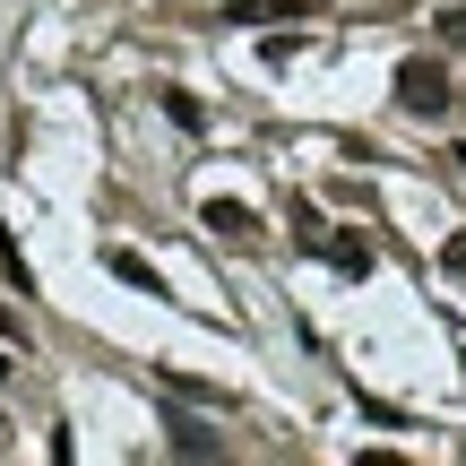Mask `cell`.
Here are the masks:
<instances>
[{"label":"cell","mask_w":466,"mask_h":466,"mask_svg":"<svg viewBox=\"0 0 466 466\" xmlns=\"http://www.w3.org/2000/svg\"><path fill=\"white\" fill-rule=\"evenodd\" d=\"M398 104L415 121H441V113H450V69H441V61H398Z\"/></svg>","instance_id":"1"},{"label":"cell","mask_w":466,"mask_h":466,"mask_svg":"<svg viewBox=\"0 0 466 466\" xmlns=\"http://www.w3.org/2000/svg\"><path fill=\"white\" fill-rule=\"evenodd\" d=\"M199 225L217 233V242H233V250H259V217H250L242 199H208V208H199Z\"/></svg>","instance_id":"2"},{"label":"cell","mask_w":466,"mask_h":466,"mask_svg":"<svg viewBox=\"0 0 466 466\" xmlns=\"http://www.w3.org/2000/svg\"><path fill=\"white\" fill-rule=\"evenodd\" d=\"M319 259H329L337 277H371V259H380V250H371V233H363V225H337L329 242H319Z\"/></svg>","instance_id":"3"},{"label":"cell","mask_w":466,"mask_h":466,"mask_svg":"<svg viewBox=\"0 0 466 466\" xmlns=\"http://www.w3.org/2000/svg\"><path fill=\"white\" fill-rule=\"evenodd\" d=\"M233 26H285V17H311V0H233Z\"/></svg>","instance_id":"4"},{"label":"cell","mask_w":466,"mask_h":466,"mask_svg":"<svg viewBox=\"0 0 466 466\" xmlns=\"http://www.w3.org/2000/svg\"><path fill=\"white\" fill-rule=\"evenodd\" d=\"M104 268H113V277H121V285H138V294H165V277H156V268H147V259H138V250H121V242H113V250H104Z\"/></svg>","instance_id":"5"},{"label":"cell","mask_w":466,"mask_h":466,"mask_svg":"<svg viewBox=\"0 0 466 466\" xmlns=\"http://www.w3.org/2000/svg\"><path fill=\"white\" fill-rule=\"evenodd\" d=\"M173 450H182V458H225V441H217V423H190V415H173Z\"/></svg>","instance_id":"6"},{"label":"cell","mask_w":466,"mask_h":466,"mask_svg":"<svg viewBox=\"0 0 466 466\" xmlns=\"http://www.w3.org/2000/svg\"><path fill=\"white\" fill-rule=\"evenodd\" d=\"M0 277H9V294H35V268H26V250L9 242V225H0Z\"/></svg>","instance_id":"7"},{"label":"cell","mask_w":466,"mask_h":466,"mask_svg":"<svg viewBox=\"0 0 466 466\" xmlns=\"http://www.w3.org/2000/svg\"><path fill=\"white\" fill-rule=\"evenodd\" d=\"M156 104H165V121H173V130H199V96H190V86H165V96H156Z\"/></svg>","instance_id":"8"},{"label":"cell","mask_w":466,"mask_h":466,"mask_svg":"<svg viewBox=\"0 0 466 466\" xmlns=\"http://www.w3.org/2000/svg\"><path fill=\"white\" fill-rule=\"evenodd\" d=\"M441 268H450V277H466V233H450V242H441Z\"/></svg>","instance_id":"9"},{"label":"cell","mask_w":466,"mask_h":466,"mask_svg":"<svg viewBox=\"0 0 466 466\" xmlns=\"http://www.w3.org/2000/svg\"><path fill=\"white\" fill-rule=\"evenodd\" d=\"M441 35H450V44H466V9H450V17H441Z\"/></svg>","instance_id":"10"},{"label":"cell","mask_w":466,"mask_h":466,"mask_svg":"<svg viewBox=\"0 0 466 466\" xmlns=\"http://www.w3.org/2000/svg\"><path fill=\"white\" fill-rule=\"evenodd\" d=\"M9 354H17V346H0V389H9V371H17V363H9Z\"/></svg>","instance_id":"11"},{"label":"cell","mask_w":466,"mask_h":466,"mask_svg":"<svg viewBox=\"0 0 466 466\" xmlns=\"http://www.w3.org/2000/svg\"><path fill=\"white\" fill-rule=\"evenodd\" d=\"M458 363H466V354H458Z\"/></svg>","instance_id":"12"}]
</instances>
